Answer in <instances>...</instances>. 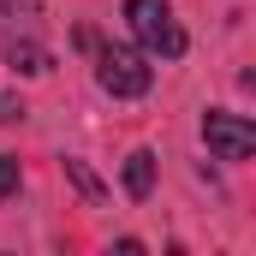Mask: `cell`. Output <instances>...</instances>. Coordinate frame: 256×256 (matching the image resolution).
I'll return each instance as SVG.
<instances>
[{"label":"cell","mask_w":256,"mask_h":256,"mask_svg":"<svg viewBox=\"0 0 256 256\" xmlns=\"http://www.w3.org/2000/svg\"><path fill=\"white\" fill-rule=\"evenodd\" d=\"M149 185H155V155H149V149H131V155H126V191L143 202Z\"/></svg>","instance_id":"obj_5"},{"label":"cell","mask_w":256,"mask_h":256,"mask_svg":"<svg viewBox=\"0 0 256 256\" xmlns=\"http://www.w3.org/2000/svg\"><path fill=\"white\" fill-rule=\"evenodd\" d=\"M202 143H208L220 161H244L256 149V126L244 114H202Z\"/></svg>","instance_id":"obj_4"},{"label":"cell","mask_w":256,"mask_h":256,"mask_svg":"<svg viewBox=\"0 0 256 256\" xmlns=\"http://www.w3.org/2000/svg\"><path fill=\"white\" fill-rule=\"evenodd\" d=\"M0 54H6V66H18L30 78H42L54 66L48 42H42V6L36 0H0Z\"/></svg>","instance_id":"obj_1"},{"label":"cell","mask_w":256,"mask_h":256,"mask_svg":"<svg viewBox=\"0 0 256 256\" xmlns=\"http://www.w3.org/2000/svg\"><path fill=\"white\" fill-rule=\"evenodd\" d=\"M96 84H102L108 96H120V102H137V96H149L155 66L143 60L137 48H102V60H96Z\"/></svg>","instance_id":"obj_3"},{"label":"cell","mask_w":256,"mask_h":256,"mask_svg":"<svg viewBox=\"0 0 256 256\" xmlns=\"http://www.w3.org/2000/svg\"><path fill=\"white\" fill-rule=\"evenodd\" d=\"M18 114H24V108H18L12 96H0V126H6V120H18Z\"/></svg>","instance_id":"obj_7"},{"label":"cell","mask_w":256,"mask_h":256,"mask_svg":"<svg viewBox=\"0 0 256 256\" xmlns=\"http://www.w3.org/2000/svg\"><path fill=\"white\" fill-rule=\"evenodd\" d=\"M18 191V155H0V196Z\"/></svg>","instance_id":"obj_6"},{"label":"cell","mask_w":256,"mask_h":256,"mask_svg":"<svg viewBox=\"0 0 256 256\" xmlns=\"http://www.w3.org/2000/svg\"><path fill=\"white\" fill-rule=\"evenodd\" d=\"M126 24H131V36L149 54H167V60L185 54V30L173 24V6L167 0H126Z\"/></svg>","instance_id":"obj_2"}]
</instances>
